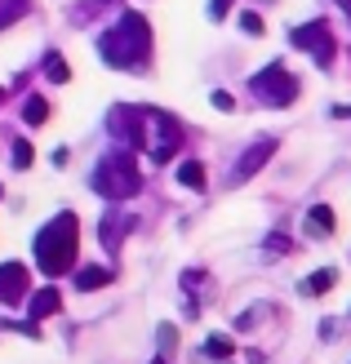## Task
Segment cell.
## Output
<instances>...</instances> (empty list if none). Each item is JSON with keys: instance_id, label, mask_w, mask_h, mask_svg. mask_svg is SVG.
<instances>
[{"instance_id": "11", "label": "cell", "mask_w": 351, "mask_h": 364, "mask_svg": "<svg viewBox=\"0 0 351 364\" xmlns=\"http://www.w3.org/2000/svg\"><path fill=\"white\" fill-rule=\"evenodd\" d=\"M27 306H31V320L41 324L45 316H58L63 311V298H58V289H41V294H31Z\"/></svg>"}, {"instance_id": "14", "label": "cell", "mask_w": 351, "mask_h": 364, "mask_svg": "<svg viewBox=\"0 0 351 364\" xmlns=\"http://www.w3.org/2000/svg\"><path fill=\"white\" fill-rule=\"evenodd\" d=\"M334 280H338V271H316V276H307L303 280V294H311V298H320V294H329V289H334Z\"/></svg>"}, {"instance_id": "25", "label": "cell", "mask_w": 351, "mask_h": 364, "mask_svg": "<svg viewBox=\"0 0 351 364\" xmlns=\"http://www.w3.org/2000/svg\"><path fill=\"white\" fill-rule=\"evenodd\" d=\"M98 5H103V0H85V14H94Z\"/></svg>"}, {"instance_id": "4", "label": "cell", "mask_w": 351, "mask_h": 364, "mask_svg": "<svg viewBox=\"0 0 351 364\" xmlns=\"http://www.w3.org/2000/svg\"><path fill=\"white\" fill-rule=\"evenodd\" d=\"M107 129H112V138H120L129 151H147L152 142H147V107H112V116H107Z\"/></svg>"}, {"instance_id": "18", "label": "cell", "mask_w": 351, "mask_h": 364, "mask_svg": "<svg viewBox=\"0 0 351 364\" xmlns=\"http://www.w3.org/2000/svg\"><path fill=\"white\" fill-rule=\"evenodd\" d=\"M311 227H316L320 235H329V231H334V209H329V205H316V209H311Z\"/></svg>"}, {"instance_id": "16", "label": "cell", "mask_w": 351, "mask_h": 364, "mask_svg": "<svg viewBox=\"0 0 351 364\" xmlns=\"http://www.w3.org/2000/svg\"><path fill=\"white\" fill-rule=\"evenodd\" d=\"M31 9V0H0V27H9V23H18Z\"/></svg>"}, {"instance_id": "10", "label": "cell", "mask_w": 351, "mask_h": 364, "mask_svg": "<svg viewBox=\"0 0 351 364\" xmlns=\"http://www.w3.org/2000/svg\"><path fill=\"white\" fill-rule=\"evenodd\" d=\"M134 227V218H125V213H107L103 218V227H98V240H103V249H116L120 240H125V231Z\"/></svg>"}, {"instance_id": "19", "label": "cell", "mask_w": 351, "mask_h": 364, "mask_svg": "<svg viewBox=\"0 0 351 364\" xmlns=\"http://www.w3.org/2000/svg\"><path fill=\"white\" fill-rule=\"evenodd\" d=\"M205 351H209L214 360H227V355H231V338H209Z\"/></svg>"}, {"instance_id": "1", "label": "cell", "mask_w": 351, "mask_h": 364, "mask_svg": "<svg viewBox=\"0 0 351 364\" xmlns=\"http://www.w3.org/2000/svg\"><path fill=\"white\" fill-rule=\"evenodd\" d=\"M76 258H80L76 213H58L53 223L41 227V235H36V262H41L45 276H67V271H76Z\"/></svg>"}, {"instance_id": "3", "label": "cell", "mask_w": 351, "mask_h": 364, "mask_svg": "<svg viewBox=\"0 0 351 364\" xmlns=\"http://www.w3.org/2000/svg\"><path fill=\"white\" fill-rule=\"evenodd\" d=\"M94 191L107 200H134L142 191V173H138V160L134 151H112L98 160L94 169Z\"/></svg>"}, {"instance_id": "5", "label": "cell", "mask_w": 351, "mask_h": 364, "mask_svg": "<svg viewBox=\"0 0 351 364\" xmlns=\"http://www.w3.org/2000/svg\"><path fill=\"white\" fill-rule=\"evenodd\" d=\"M253 94L263 102H271V107H289L293 98H298V80H293L281 63H271V67H263L253 76Z\"/></svg>"}, {"instance_id": "9", "label": "cell", "mask_w": 351, "mask_h": 364, "mask_svg": "<svg viewBox=\"0 0 351 364\" xmlns=\"http://www.w3.org/2000/svg\"><path fill=\"white\" fill-rule=\"evenodd\" d=\"M271 151H276V142H271V138L253 142V147H249L245 156H240V165H236V173H231V178H236V182H249V178H253V173H258V169H263L267 160H271Z\"/></svg>"}, {"instance_id": "2", "label": "cell", "mask_w": 351, "mask_h": 364, "mask_svg": "<svg viewBox=\"0 0 351 364\" xmlns=\"http://www.w3.org/2000/svg\"><path fill=\"white\" fill-rule=\"evenodd\" d=\"M98 53L112 67H142L147 53H152V27H147V18L138 9H125L120 23L112 31H103Z\"/></svg>"}, {"instance_id": "22", "label": "cell", "mask_w": 351, "mask_h": 364, "mask_svg": "<svg viewBox=\"0 0 351 364\" xmlns=\"http://www.w3.org/2000/svg\"><path fill=\"white\" fill-rule=\"evenodd\" d=\"M214 107H218V112H231V107H236V98L231 94H223V89H214V98H209Z\"/></svg>"}, {"instance_id": "15", "label": "cell", "mask_w": 351, "mask_h": 364, "mask_svg": "<svg viewBox=\"0 0 351 364\" xmlns=\"http://www.w3.org/2000/svg\"><path fill=\"white\" fill-rule=\"evenodd\" d=\"M45 76H49L53 85H67V80H71V71H67V63H63V53H58V49H49V53H45Z\"/></svg>"}, {"instance_id": "27", "label": "cell", "mask_w": 351, "mask_h": 364, "mask_svg": "<svg viewBox=\"0 0 351 364\" xmlns=\"http://www.w3.org/2000/svg\"><path fill=\"white\" fill-rule=\"evenodd\" d=\"M156 364H164V360H156Z\"/></svg>"}, {"instance_id": "8", "label": "cell", "mask_w": 351, "mask_h": 364, "mask_svg": "<svg viewBox=\"0 0 351 364\" xmlns=\"http://www.w3.org/2000/svg\"><path fill=\"white\" fill-rule=\"evenodd\" d=\"M27 294H31L27 267H23V262H5V267H0V302L14 306V302H23Z\"/></svg>"}, {"instance_id": "26", "label": "cell", "mask_w": 351, "mask_h": 364, "mask_svg": "<svg viewBox=\"0 0 351 364\" xmlns=\"http://www.w3.org/2000/svg\"><path fill=\"white\" fill-rule=\"evenodd\" d=\"M0 98H5V85H0Z\"/></svg>"}, {"instance_id": "12", "label": "cell", "mask_w": 351, "mask_h": 364, "mask_svg": "<svg viewBox=\"0 0 351 364\" xmlns=\"http://www.w3.org/2000/svg\"><path fill=\"white\" fill-rule=\"evenodd\" d=\"M103 284H112V271H107V267H80V271H76V289H80V294H89V289H103Z\"/></svg>"}, {"instance_id": "13", "label": "cell", "mask_w": 351, "mask_h": 364, "mask_svg": "<svg viewBox=\"0 0 351 364\" xmlns=\"http://www.w3.org/2000/svg\"><path fill=\"white\" fill-rule=\"evenodd\" d=\"M178 182L192 191H205V165H196V160H182L178 165Z\"/></svg>"}, {"instance_id": "24", "label": "cell", "mask_w": 351, "mask_h": 364, "mask_svg": "<svg viewBox=\"0 0 351 364\" xmlns=\"http://www.w3.org/2000/svg\"><path fill=\"white\" fill-rule=\"evenodd\" d=\"M334 116L338 120H351V107H334Z\"/></svg>"}, {"instance_id": "23", "label": "cell", "mask_w": 351, "mask_h": 364, "mask_svg": "<svg viewBox=\"0 0 351 364\" xmlns=\"http://www.w3.org/2000/svg\"><path fill=\"white\" fill-rule=\"evenodd\" d=\"M227 9H231V0H214V5H209V18H218V23H223Z\"/></svg>"}, {"instance_id": "17", "label": "cell", "mask_w": 351, "mask_h": 364, "mask_svg": "<svg viewBox=\"0 0 351 364\" xmlns=\"http://www.w3.org/2000/svg\"><path fill=\"white\" fill-rule=\"evenodd\" d=\"M23 120H27V124H45V120H49V102H45V98H27Z\"/></svg>"}, {"instance_id": "21", "label": "cell", "mask_w": 351, "mask_h": 364, "mask_svg": "<svg viewBox=\"0 0 351 364\" xmlns=\"http://www.w3.org/2000/svg\"><path fill=\"white\" fill-rule=\"evenodd\" d=\"M240 27H245L249 36H263V18H258V14H240Z\"/></svg>"}, {"instance_id": "6", "label": "cell", "mask_w": 351, "mask_h": 364, "mask_svg": "<svg viewBox=\"0 0 351 364\" xmlns=\"http://www.w3.org/2000/svg\"><path fill=\"white\" fill-rule=\"evenodd\" d=\"M147 124L156 129V142H152V165H169L182 147V124L169 116V112H147Z\"/></svg>"}, {"instance_id": "20", "label": "cell", "mask_w": 351, "mask_h": 364, "mask_svg": "<svg viewBox=\"0 0 351 364\" xmlns=\"http://www.w3.org/2000/svg\"><path fill=\"white\" fill-rule=\"evenodd\" d=\"M31 147H27V142H14V169H31Z\"/></svg>"}, {"instance_id": "7", "label": "cell", "mask_w": 351, "mask_h": 364, "mask_svg": "<svg viewBox=\"0 0 351 364\" xmlns=\"http://www.w3.org/2000/svg\"><path fill=\"white\" fill-rule=\"evenodd\" d=\"M293 45H298L303 53H311V58H316L320 67H334V58H338V49H334V31H329L325 18H316V23H307V27L293 31Z\"/></svg>"}]
</instances>
